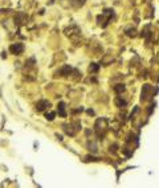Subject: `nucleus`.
Wrapping results in <instances>:
<instances>
[{
  "label": "nucleus",
  "mask_w": 159,
  "mask_h": 188,
  "mask_svg": "<svg viewBox=\"0 0 159 188\" xmlns=\"http://www.w3.org/2000/svg\"><path fill=\"white\" fill-rule=\"evenodd\" d=\"M58 114L61 117H66V113H65V103L64 102H60L58 103Z\"/></svg>",
  "instance_id": "8"
},
{
  "label": "nucleus",
  "mask_w": 159,
  "mask_h": 188,
  "mask_svg": "<svg viewBox=\"0 0 159 188\" xmlns=\"http://www.w3.org/2000/svg\"><path fill=\"white\" fill-rule=\"evenodd\" d=\"M48 107H50V102L46 101V99H41V101H39L36 103V110L37 111H44Z\"/></svg>",
  "instance_id": "6"
},
{
  "label": "nucleus",
  "mask_w": 159,
  "mask_h": 188,
  "mask_svg": "<svg viewBox=\"0 0 159 188\" xmlns=\"http://www.w3.org/2000/svg\"><path fill=\"white\" fill-rule=\"evenodd\" d=\"M154 107H155V103H154V105H151V106H150V109H149V115H150L151 113H153V110H154Z\"/></svg>",
  "instance_id": "19"
},
{
  "label": "nucleus",
  "mask_w": 159,
  "mask_h": 188,
  "mask_svg": "<svg viewBox=\"0 0 159 188\" xmlns=\"http://www.w3.org/2000/svg\"><path fill=\"white\" fill-rule=\"evenodd\" d=\"M72 70H73V68H72V66H69V65H64L61 69L56 72V77H57V76H61V77H68V76L70 74Z\"/></svg>",
  "instance_id": "4"
},
{
  "label": "nucleus",
  "mask_w": 159,
  "mask_h": 188,
  "mask_svg": "<svg viewBox=\"0 0 159 188\" xmlns=\"http://www.w3.org/2000/svg\"><path fill=\"white\" fill-rule=\"evenodd\" d=\"M54 117H56V113H54V111H49V113L45 114V118L48 119V121H53Z\"/></svg>",
  "instance_id": "15"
},
{
  "label": "nucleus",
  "mask_w": 159,
  "mask_h": 188,
  "mask_svg": "<svg viewBox=\"0 0 159 188\" xmlns=\"http://www.w3.org/2000/svg\"><path fill=\"white\" fill-rule=\"evenodd\" d=\"M99 66L97 65V64H90L89 66V73H95V72H98Z\"/></svg>",
  "instance_id": "13"
},
{
  "label": "nucleus",
  "mask_w": 159,
  "mask_h": 188,
  "mask_svg": "<svg viewBox=\"0 0 159 188\" xmlns=\"http://www.w3.org/2000/svg\"><path fill=\"white\" fill-rule=\"evenodd\" d=\"M98 159L97 158H93V157H86L85 158V162H97Z\"/></svg>",
  "instance_id": "16"
},
{
  "label": "nucleus",
  "mask_w": 159,
  "mask_h": 188,
  "mask_svg": "<svg viewBox=\"0 0 159 188\" xmlns=\"http://www.w3.org/2000/svg\"><path fill=\"white\" fill-rule=\"evenodd\" d=\"M117 149H118V146H117V145H113V146H110V153L115 154V153H117Z\"/></svg>",
  "instance_id": "17"
},
{
  "label": "nucleus",
  "mask_w": 159,
  "mask_h": 188,
  "mask_svg": "<svg viewBox=\"0 0 159 188\" xmlns=\"http://www.w3.org/2000/svg\"><path fill=\"white\" fill-rule=\"evenodd\" d=\"M157 87H155V90H153V87L149 83H146V85H143V89H142V95H141V99L142 101H147V99H150L153 97L154 94H157Z\"/></svg>",
  "instance_id": "2"
},
{
  "label": "nucleus",
  "mask_w": 159,
  "mask_h": 188,
  "mask_svg": "<svg viewBox=\"0 0 159 188\" xmlns=\"http://www.w3.org/2000/svg\"><path fill=\"white\" fill-rule=\"evenodd\" d=\"M115 105L119 106V107H125L126 106V101H123V99H121L118 97L117 99H115Z\"/></svg>",
  "instance_id": "14"
},
{
  "label": "nucleus",
  "mask_w": 159,
  "mask_h": 188,
  "mask_svg": "<svg viewBox=\"0 0 159 188\" xmlns=\"http://www.w3.org/2000/svg\"><path fill=\"white\" fill-rule=\"evenodd\" d=\"M9 52L11 53H13V54H21L23 52H24V45L23 44H12V45L9 46Z\"/></svg>",
  "instance_id": "5"
},
{
  "label": "nucleus",
  "mask_w": 159,
  "mask_h": 188,
  "mask_svg": "<svg viewBox=\"0 0 159 188\" xmlns=\"http://www.w3.org/2000/svg\"><path fill=\"white\" fill-rule=\"evenodd\" d=\"M126 33H127V36H130V37H135V36H137V29L129 28V29H126Z\"/></svg>",
  "instance_id": "12"
},
{
  "label": "nucleus",
  "mask_w": 159,
  "mask_h": 188,
  "mask_svg": "<svg viewBox=\"0 0 159 188\" xmlns=\"http://www.w3.org/2000/svg\"><path fill=\"white\" fill-rule=\"evenodd\" d=\"M114 90H115V93L121 94V93H123V91H125V85H123V83H119V85H117V86L114 87Z\"/></svg>",
  "instance_id": "11"
},
{
  "label": "nucleus",
  "mask_w": 159,
  "mask_h": 188,
  "mask_svg": "<svg viewBox=\"0 0 159 188\" xmlns=\"http://www.w3.org/2000/svg\"><path fill=\"white\" fill-rule=\"evenodd\" d=\"M87 147H89V150L91 151V153H97V150H98L97 143H95L94 141H89V143H87Z\"/></svg>",
  "instance_id": "9"
},
{
  "label": "nucleus",
  "mask_w": 159,
  "mask_h": 188,
  "mask_svg": "<svg viewBox=\"0 0 159 188\" xmlns=\"http://www.w3.org/2000/svg\"><path fill=\"white\" fill-rule=\"evenodd\" d=\"M110 61H113V57H107V58H103L102 60V64L103 65H106L107 62H110Z\"/></svg>",
  "instance_id": "18"
},
{
  "label": "nucleus",
  "mask_w": 159,
  "mask_h": 188,
  "mask_svg": "<svg viewBox=\"0 0 159 188\" xmlns=\"http://www.w3.org/2000/svg\"><path fill=\"white\" fill-rule=\"evenodd\" d=\"M56 137L58 138V141H62V135H60V134H56Z\"/></svg>",
  "instance_id": "20"
},
{
  "label": "nucleus",
  "mask_w": 159,
  "mask_h": 188,
  "mask_svg": "<svg viewBox=\"0 0 159 188\" xmlns=\"http://www.w3.org/2000/svg\"><path fill=\"white\" fill-rule=\"evenodd\" d=\"M87 114H89V115H94V111L93 110H87Z\"/></svg>",
  "instance_id": "21"
},
{
  "label": "nucleus",
  "mask_w": 159,
  "mask_h": 188,
  "mask_svg": "<svg viewBox=\"0 0 159 188\" xmlns=\"http://www.w3.org/2000/svg\"><path fill=\"white\" fill-rule=\"evenodd\" d=\"M94 130H95V133H97L98 138H103L106 134V131H107V121L105 118L98 119L94 125Z\"/></svg>",
  "instance_id": "1"
},
{
  "label": "nucleus",
  "mask_w": 159,
  "mask_h": 188,
  "mask_svg": "<svg viewBox=\"0 0 159 188\" xmlns=\"http://www.w3.org/2000/svg\"><path fill=\"white\" fill-rule=\"evenodd\" d=\"M70 2V4L73 7H76V8H78V7H82L83 6V3L86 2V0H69Z\"/></svg>",
  "instance_id": "10"
},
{
  "label": "nucleus",
  "mask_w": 159,
  "mask_h": 188,
  "mask_svg": "<svg viewBox=\"0 0 159 188\" xmlns=\"http://www.w3.org/2000/svg\"><path fill=\"white\" fill-rule=\"evenodd\" d=\"M64 127V131H65V134H68L69 137H73V135H76V133L81 129V125H80L78 122H74V123H65V125L62 126Z\"/></svg>",
  "instance_id": "3"
},
{
  "label": "nucleus",
  "mask_w": 159,
  "mask_h": 188,
  "mask_svg": "<svg viewBox=\"0 0 159 188\" xmlns=\"http://www.w3.org/2000/svg\"><path fill=\"white\" fill-rule=\"evenodd\" d=\"M27 20H28V16L25 13H19L15 17V23L17 24V25H23V24L27 23Z\"/></svg>",
  "instance_id": "7"
}]
</instances>
